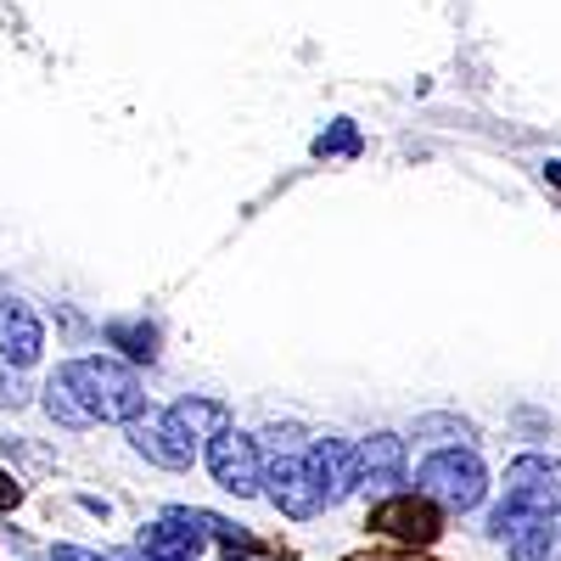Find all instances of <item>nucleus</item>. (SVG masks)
Returning <instances> with one entry per match:
<instances>
[{"label": "nucleus", "mask_w": 561, "mask_h": 561, "mask_svg": "<svg viewBox=\"0 0 561 561\" xmlns=\"http://www.w3.org/2000/svg\"><path fill=\"white\" fill-rule=\"evenodd\" d=\"M107 343L124 348L129 359H158V325L152 320H107Z\"/></svg>", "instance_id": "nucleus-16"}, {"label": "nucleus", "mask_w": 561, "mask_h": 561, "mask_svg": "<svg viewBox=\"0 0 561 561\" xmlns=\"http://www.w3.org/2000/svg\"><path fill=\"white\" fill-rule=\"evenodd\" d=\"M539 517H561V460L556 455H517L505 466V483H500V500L489 511V539H511L523 523H539Z\"/></svg>", "instance_id": "nucleus-1"}, {"label": "nucleus", "mask_w": 561, "mask_h": 561, "mask_svg": "<svg viewBox=\"0 0 561 561\" xmlns=\"http://www.w3.org/2000/svg\"><path fill=\"white\" fill-rule=\"evenodd\" d=\"M365 528H377L388 534L393 545H433L444 534V505H433L421 489H399V494H382L377 505H370V523Z\"/></svg>", "instance_id": "nucleus-7"}, {"label": "nucleus", "mask_w": 561, "mask_h": 561, "mask_svg": "<svg viewBox=\"0 0 561 561\" xmlns=\"http://www.w3.org/2000/svg\"><path fill=\"white\" fill-rule=\"evenodd\" d=\"M203 466H208V478H214L225 494L253 500V494H264V466H270V455L259 449V438H253V433L225 427L219 438H208V444H203Z\"/></svg>", "instance_id": "nucleus-5"}, {"label": "nucleus", "mask_w": 561, "mask_h": 561, "mask_svg": "<svg viewBox=\"0 0 561 561\" xmlns=\"http://www.w3.org/2000/svg\"><path fill=\"white\" fill-rule=\"evenodd\" d=\"M124 438H129V449L147 460V466H158V472H192L197 455H203V438L185 427L174 410H147V415H135L129 427H124Z\"/></svg>", "instance_id": "nucleus-4"}, {"label": "nucleus", "mask_w": 561, "mask_h": 561, "mask_svg": "<svg viewBox=\"0 0 561 561\" xmlns=\"http://www.w3.org/2000/svg\"><path fill=\"white\" fill-rule=\"evenodd\" d=\"M34 561H68V556H57V550H51V556H34Z\"/></svg>", "instance_id": "nucleus-20"}, {"label": "nucleus", "mask_w": 561, "mask_h": 561, "mask_svg": "<svg viewBox=\"0 0 561 561\" xmlns=\"http://www.w3.org/2000/svg\"><path fill=\"white\" fill-rule=\"evenodd\" d=\"M62 377L79 388V399L90 404V415L107 421V427H129L135 415H147V382L129 359L113 354H84V359H62Z\"/></svg>", "instance_id": "nucleus-2"}, {"label": "nucleus", "mask_w": 561, "mask_h": 561, "mask_svg": "<svg viewBox=\"0 0 561 561\" xmlns=\"http://www.w3.org/2000/svg\"><path fill=\"white\" fill-rule=\"evenodd\" d=\"M169 410H174V415H180L185 427H192V433L203 438V444H208V438H219L225 427H237V421H230V404H225V399H208V393H185V399H174Z\"/></svg>", "instance_id": "nucleus-14"}, {"label": "nucleus", "mask_w": 561, "mask_h": 561, "mask_svg": "<svg viewBox=\"0 0 561 561\" xmlns=\"http://www.w3.org/2000/svg\"><path fill=\"white\" fill-rule=\"evenodd\" d=\"M57 556H68V561H147V556H118V550H84V545H57Z\"/></svg>", "instance_id": "nucleus-18"}, {"label": "nucleus", "mask_w": 561, "mask_h": 561, "mask_svg": "<svg viewBox=\"0 0 561 561\" xmlns=\"http://www.w3.org/2000/svg\"><path fill=\"white\" fill-rule=\"evenodd\" d=\"M415 489L433 505H444L449 517H466V511H478L489 500V466H483L478 444H449L415 466Z\"/></svg>", "instance_id": "nucleus-3"}, {"label": "nucleus", "mask_w": 561, "mask_h": 561, "mask_svg": "<svg viewBox=\"0 0 561 561\" xmlns=\"http://www.w3.org/2000/svg\"><path fill=\"white\" fill-rule=\"evenodd\" d=\"M304 455H309V472H314V483H320V494H325V511L359 494V444L325 433V438H309Z\"/></svg>", "instance_id": "nucleus-9"}, {"label": "nucleus", "mask_w": 561, "mask_h": 561, "mask_svg": "<svg viewBox=\"0 0 561 561\" xmlns=\"http://www.w3.org/2000/svg\"><path fill=\"white\" fill-rule=\"evenodd\" d=\"M45 354V325L23 298H0V359L7 365H39Z\"/></svg>", "instance_id": "nucleus-11"}, {"label": "nucleus", "mask_w": 561, "mask_h": 561, "mask_svg": "<svg viewBox=\"0 0 561 561\" xmlns=\"http://www.w3.org/2000/svg\"><path fill=\"white\" fill-rule=\"evenodd\" d=\"M410 438L438 444V449H449V444H478V421H466V415H455V410H433V415H415V421H410Z\"/></svg>", "instance_id": "nucleus-15"}, {"label": "nucleus", "mask_w": 561, "mask_h": 561, "mask_svg": "<svg viewBox=\"0 0 561 561\" xmlns=\"http://www.w3.org/2000/svg\"><path fill=\"white\" fill-rule=\"evenodd\" d=\"M404 472H410V449H404L399 433L359 438V494H377V500L382 494H399Z\"/></svg>", "instance_id": "nucleus-10"}, {"label": "nucleus", "mask_w": 561, "mask_h": 561, "mask_svg": "<svg viewBox=\"0 0 561 561\" xmlns=\"http://www.w3.org/2000/svg\"><path fill=\"white\" fill-rule=\"evenodd\" d=\"M39 410L51 415L62 433H90V427H96V415H90V404L79 399V388L62 377V365L51 370V377H45V388H39Z\"/></svg>", "instance_id": "nucleus-12"}, {"label": "nucleus", "mask_w": 561, "mask_h": 561, "mask_svg": "<svg viewBox=\"0 0 561 561\" xmlns=\"http://www.w3.org/2000/svg\"><path fill=\"white\" fill-rule=\"evenodd\" d=\"M505 550H511V561H561V517L523 523L505 539Z\"/></svg>", "instance_id": "nucleus-13"}, {"label": "nucleus", "mask_w": 561, "mask_h": 561, "mask_svg": "<svg viewBox=\"0 0 561 561\" xmlns=\"http://www.w3.org/2000/svg\"><path fill=\"white\" fill-rule=\"evenodd\" d=\"M203 545H208V528L197 523V511H185V505L163 511L158 523H147L135 534V550L147 561H197Z\"/></svg>", "instance_id": "nucleus-8"}, {"label": "nucleus", "mask_w": 561, "mask_h": 561, "mask_svg": "<svg viewBox=\"0 0 561 561\" xmlns=\"http://www.w3.org/2000/svg\"><path fill=\"white\" fill-rule=\"evenodd\" d=\"M23 505V483L12 478V472H0V517H7V511H18Z\"/></svg>", "instance_id": "nucleus-19"}, {"label": "nucleus", "mask_w": 561, "mask_h": 561, "mask_svg": "<svg viewBox=\"0 0 561 561\" xmlns=\"http://www.w3.org/2000/svg\"><path fill=\"white\" fill-rule=\"evenodd\" d=\"M264 500L280 511V517H293V523H309L325 511V494L309 472V455L304 449H275L270 466H264Z\"/></svg>", "instance_id": "nucleus-6"}, {"label": "nucleus", "mask_w": 561, "mask_h": 561, "mask_svg": "<svg viewBox=\"0 0 561 561\" xmlns=\"http://www.w3.org/2000/svg\"><path fill=\"white\" fill-rule=\"evenodd\" d=\"M23 404H34L28 370H23V365H7V359H0V410H23Z\"/></svg>", "instance_id": "nucleus-17"}]
</instances>
